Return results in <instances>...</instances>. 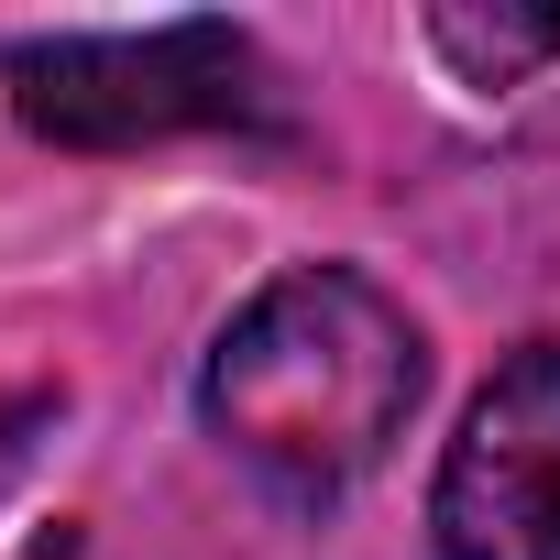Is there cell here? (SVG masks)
Masks as SVG:
<instances>
[{"instance_id": "obj_1", "label": "cell", "mask_w": 560, "mask_h": 560, "mask_svg": "<svg viewBox=\"0 0 560 560\" xmlns=\"http://www.w3.org/2000/svg\"><path fill=\"white\" fill-rule=\"evenodd\" d=\"M429 341L363 264H287L198 363L209 440L287 505H341L418 418Z\"/></svg>"}, {"instance_id": "obj_5", "label": "cell", "mask_w": 560, "mask_h": 560, "mask_svg": "<svg viewBox=\"0 0 560 560\" xmlns=\"http://www.w3.org/2000/svg\"><path fill=\"white\" fill-rule=\"evenodd\" d=\"M45 418H56V396H0V483L23 472V451L45 440Z\"/></svg>"}, {"instance_id": "obj_2", "label": "cell", "mask_w": 560, "mask_h": 560, "mask_svg": "<svg viewBox=\"0 0 560 560\" xmlns=\"http://www.w3.org/2000/svg\"><path fill=\"white\" fill-rule=\"evenodd\" d=\"M12 110L67 154H132L176 132H275V67L242 23L34 34L12 45Z\"/></svg>"}, {"instance_id": "obj_4", "label": "cell", "mask_w": 560, "mask_h": 560, "mask_svg": "<svg viewBox=\"0 0 560 560\" xmlns=\"http://www.w3.org/2000/svg\"><path fill=\"white\" fill-rule=\"evenodd\" d=\"M429 45H440L472 89H516L527 67L560 56V12H429Z\"/></svg>"}, {"instance_id": "obj_3", "label": "cell", "mask_w": 560, "mask_h": 560, "mask_svg": "<svg viewBox=\"0 0 560 560\" xmlns=\"http://www.w3.org/2000/svg\"><path fill=\"white\" fill-rule=\"evenodd\" d=\"M440 560H560V341L494 363L429 483Z\"/></svg>"}]
</instances>
